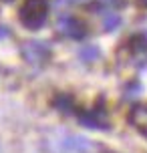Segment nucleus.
<instances>
[{
  "label": "nucleus",
  "mask_w": 147,
  "mask_h": 153,
  "mask_svg": "<svg viewBox=\"0 0 147 153\" xmlns=\"http://www.w3.org/2000/svg\"><path fill=\"white\" fill-rule=\"evenodd\" d=\"M48 18V2L47 0H26L20 12H18V20L22 22V26L30 28V30H39L45 26Z\"/></svg>",
  "instance_id": "f257e3e1"
},
{
  "label": "nucleus",
  "mask_w": 147,
  "mask_h": 153,
  "mask_svg": "<svg viewBox=\"0 0 147 153\" xmlns=\"http://www.w3.org/2000/svg\"><path fill=\"white\" fill-rule=\"evenodd\" d=\"M20 53H22L26 62L40 65V62L48 61V56H50V46H48V42H42V40H28V42L22 45Z\"/></svg>",
  "instance_id": "f03ea898"
},
{
  "label": "nucleus",
  "mask_w": 147,
  "mask_h": 153,
  "mask_svg": "<svg viewBox=\"0 0 147 153\" xmlns=\"http://www.w3.org/2000/svg\"><path fill=\"white\" fill-rule=\"evenodd\" d=\"M59 30L65 34V36L69 38H75V40H79V38H83L87 34L85 30V24L81 22V20H77V18H73V16H61L59 18Z\"/></svg>",
  "instance_id": "7ed1b4c3"
},
{
  "label": "nucleus",
  "mask_w": 147,
  "mask_h": 153,
  "mask_svg": "<svg viewBox=\"0 0 147 153\" xmlns=\"http://www.w3.org/2000/svg\"><path fill=\"white\" fill-rule=\"evenodd\" d=\"M79 121H81L83 127H89V129H109L107 121H105V111H103V109L81 111V113H79Z\"/></svg>",
  "instance_id": "20e7f679"
},
{
  "label": "nucleus",
  "mask_w": 147,
  "mask_h": 153,
  "mask_svg": "<svg viewBox=\"0 0 147 153\" xmlns=\"http://www.w3.org/2000/svg\"><path fill=\"white\" fill-rule=\"evenodd\" d=\"M61 149L67 153H91L93 145L91 141H87L85 137H77V135H67L61 139Z\"/></svg>",
  "instance_id": "39448f33"
},
{
  "label": "nucleus",
  "mask_w": 147,
  "mask_h": 153,
  "mask_svg": "<svg viewBox=\"0 0 147 153\" xmlns=\"http://www.w3.org/2000/svg\"><path fill=\"white\" fill-rule=\"evenodd\" d=\"M99 56H101V51H99V46H95V45H83L79 48V59L83 62H95Z\"/></svg>",
  "instance_id": "423d86ee"
},
{
  "label": "nucleus",
  "mask_w": 147,
  "mask_h": 153,
  "mask_svg": "<svg viewBox=\"0 0 147 153\" xmlns=\"http://www.w3.org/2000/svg\"><path fill=\"white\" fill-rule=\"evenodd\" d=\"M119 26H121V16L117 14L115 10L113 12H105V16H103V28L107 32H113Z\"/></svg>",
  "instance_id": "0eeeda50"
},
{
  "label": "nucleus",
  "mask_w": 147,
  "mask_h": 153,
  "mask_svg": "<svg viewBox=\"0 0 147 153\" xmlns=\"http://www.w3.org/2000/svg\"><path fill=\"white\" fill-rule=\"evenodd\" d=\"M53 103H54V107H59V111H65V113H69L71 109L75 107L73 105V99H71L69 95H65V93L62 95H56Z\"/></svg>",
  "instance_id": "6e6552de"
},
{
  "label": "nucleus",
  "mask_w": 147,
  "mask_h": 153,
  "mask_svg": "<svg viewBox=\"0 0 147 153\" xmlns=\"http://www.w3.org/2000/svg\"><path fill=\"white\" fill-rule=\"evenodd\" d=\"M119 4H121V0H99L97 2V8L103 10V12H113Z\"/></svg>",
  "instance_id": "1a4fd4ad"
},
{
  "label": "nucleus",
  "mask_w": 147,
  "mask_h": 153,
  "mask_svg": "<svg viewBox=\"0 0 147 153\" xmlns=\"http://www.w3.org/2000/svg\"><path fill=\"white\" fill-rule=\"evenodd\" d=\"M141 89H143V87H141L139 83H131L129 87H127V93H125V95H127L129 99H131V97H137V95L141 93Z\"/></svg>",
  "instance_id": "9d476101"
},
{
  "label": "nucleus",
  "mask_w": 147,
  "mask_h": 153,
  "mask_svg": "<svg viewBox=\"0 0 147 153\" xmlns=\"http://www.w3.org/2000/svg\"><path fill=\"white\" fill-rule=\"evenodd\" d=\"M8 34H10V30H8L6 26H0V40H2V38H6Z\"/></svg>",
  "instance_id": "9b49d317"
},
{
  "label": "nucleus",
  "mask_w": 147,
  "mask_h": 153,
  "mask_svg": "<svg viewBox=\"0 0 147 153\" xmlns=\"http://www.w3.org/2000/svg\"><path fill=\"white\" fill-rule=\"evenodd\" d=\"M71 2H81V0H71Z\"/></svg>",
  "instance_id": "f8f14e48"
},
{
  "label": "nucleus",
  "mask_w": 147,
  "mask_h": 153,
  "mask_svg": "<svg viewBox=\"0 0 147 153\" xmlns=\"http://www.w3.org/2000/svg\"><path fill=\"white\" fill-rule=\"evenodd\" d=\"M0 153H2V149H0Z\"/></svg>",
  "instance_id": "ddd939ff"
}]
</instances>
